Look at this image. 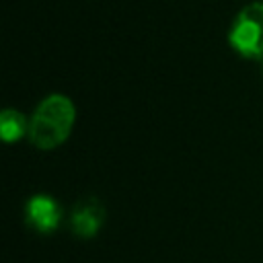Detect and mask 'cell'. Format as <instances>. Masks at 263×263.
I'll use <instances>...</instances> for the list:
<instances>
[{"label": "cell", "instance_id": "cell-3", "mask_svg": "<svg viewBox=\"0 0 263 263\" xmlns=\"http://www.w3.org/2000/svg\"><path fill=\"white\" fill-rule=\"evenodd\" d=\"M25 218L31 228L37 232H53L62 222V208L60 203L49 195H33L27 201Z\"/></svg>", "mask_w": 263, "mask_h": 263}, {"label": "cell", "instance_id": "cell-5", "mask_svg": "<svg viewBox=\"0 0 263 263\" xmlns=\"http://www.w3.org/2000/svg\"><path fill=\"white\" fill-rule=\"evenodd\" d=\"M0 134L6 144L18 142L23 136L29 134V121L27 117L16 109H4L0 115Z\"/></svg>", "mask_w": 263, "mask_h": 263}, {"label": "cell", "instance_id": "cell-1", "mask_svg": "<svg viewBox=\"0 0 263 263\" xmlns=\"http://www.w3.org/2000/svg\"><path fill=\"white\" fill-rule=\"evenodd\" d=\"M74 119H76V109L66 95L60 92L47 95L37 105L35 113L29 119L27 138L39 150H53L68 140L74 127Z\"/></svg>", "mask_w": 263, "mask_h": 263}, {"label": "cell", "instance_id": "cell-2", "mask_svg": "<svg viewBox=\"0 0 263 263\" xmlns=\"http://www.w3.org/2000/svg\"><path fill=\"white\" fill-rule=\"evenodd\" d=\"M228 43L242 58H263V2H251L236 14Z\"/></svg>", "mask_w": 263, "mask_h": 263}, {"label": "cell", "instance_id": "cell-4", "mask_svg": "<svg viewBox=\"0 0 263 263\" xmlns=\"http://www.w3.org/2000/svg\"><path fill=\"white\" fill-rule=\"evenodd\" d=\"M105 222V208L97 199H84L76 203V208L70 214V226L76 236L80 238H92Z\"/></svg>", "mask_w": 263, "mask_h": 263}]
</instances>
